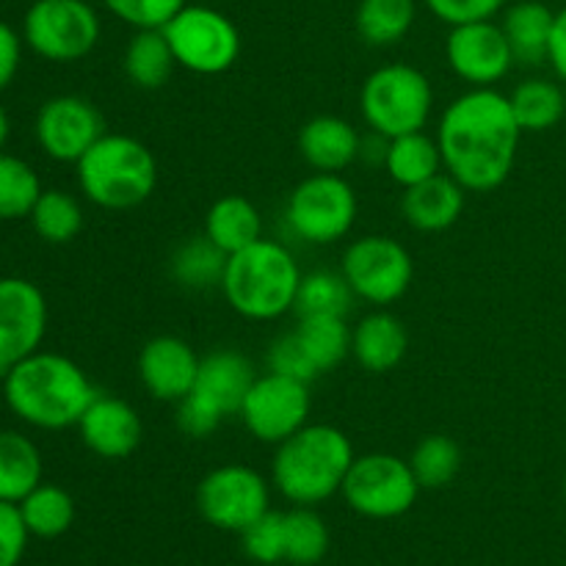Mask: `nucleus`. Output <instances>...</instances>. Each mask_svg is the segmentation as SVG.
<instances>
[{"label":"nucleus","mask_w":566,"mask_h":566,"mask_svg":"<svg viewBox=\"0 0 566 566\" xmlns=\"http://www.w3.org/2000/svg\"><path fill=\"white\" fill-rule=\"evenodd\" d=\"M520 130L506 94L490 88H470L459 94L440 116L437 144L442 169L473 193H486L509 180L517 160Z\"/></svg>","instance_id":"1"},{"label":"nucleus","mask_w":566,"mask_h":566,"mask_svg":"<svg viewBox=\"0 0 566 566\" xmlns=\"http://www.w3.org/2000/svg\"><path fill=\"white\" fill-rule=\"evenodd\" d=\"M92 379L70 357L42 352L17 363L3 374V398L22 423L42 431L72 429L94 401Z\"/></svg>","instance_id":"2"},{"label":"nucleus","mask_w":566,"mask_h":566,"mask_svg":"<svg viewBox=\"0 0 566 566\" xmlns=\"http://www.w3.org/2000/svg\"><path fill=\"white\" fill-rule=\"evenodd\" d=\"M354 453L346 431L329 423H307L276 446L271 481L293 506H318L340 495Z\"/></svg>","instance_id":"3"},{"label":"nucleus","mask_w":566,"mask_h":566,"mask_svg":"<svg viewBox=\"0 0 566 566\" xmlns=\"http://www.w3.org/2000/svg\"><path fill=\"white\" fill-rule=\"evenodd\" d=\"M302 276L291 249L260 238L252 247L230 254L221 293L241 318L276 321L296 307Z\"/></svg>","instance_id":"4"},{"label":"nucleus","mask_w":566,"mask_h":566,"mask_svg":"<svg viewBox=\"0 0 566 566\" xmlns=\"http://www.w3.org/2000/svg\"><path fill=\"white\" fill-rule=\"evenodd\" d=\"M77 186L103 210H130L147 202L158 188V160L153 149L125 133H105L75 164Z\"/></svg>","instance_id":"5"},{"label":"nucleus","mask_w":566,"mask_h":566,"mask_svg":"<svg viewBox=\"0 0 566 566\" xmlns=\"http://www.w3.org/2000/svg\"><path fill=\"white\" fill-rule=\"evenodd\" d=\"M254 365L247 354L216 348L199 359L197 381L191 392L177 403V426L186 437L205 440L227 418L241 412L247 392L252 390Z\"/></svg>","instance_id":"6"},{"label":"nucleus","mask_w":566,"mask_h":566,"mask_svg":"<svg viewBox=\"0 0 566 566\" xmlns=\"http://www.w3.org/2000/svg\"><path fill=\"white\" fill-rule=\"evenodd\" d=\"M359 111L370 133L385 138L423 130L434 111V88L418 66L385 64L365 77Z\"/></svg>","instance_id":"7"},{"label":"nucleus","mask_w":566,"mask_h":566,"mask_svg":"<svg viewBox=\"0 0 566 566\" xmlns=\"http://www.w3.org/2000/svg\"><path fill=\"white\" fill-rule=\"evenodd\" d=\"M357 193L343 175L315 171L291 191L285 205L287 230L304 243L329 247L343 241L357 221Z\"/></svg>","instance_id":"8"},{"label":"nucleus","mask_w":566,"mask_h":566,"mask_svg":"<svg viewBox=\"0 0 566 566\" xmlns=\"http://www.w3.org/2000/svg\"><path fill=\"white\" fill-rule=\"evenodd\" d=\"M177 66L197 75H221L241 59L243 39L235 22L213 6H182L164 25Z\"/></svg>","instance_id":"9"},{"label":"nucleus","mask_w":566,"mask_h":566,"mask_svg":"<svg viewBox=\"0 0 566 566\" xmlns=\"http://www.w3.org/2000/svg\"><path fill=\"white\" fill-rule=\"evenodd\" d=\"M99 33V14L86 0H33L22 17V42L53 64L86 59Z\"/></svg>","instance_id":"10"},{"label":"nucleus","mask_w":566,"mask_h":566,"mask_svg":"<svg viewBox=\"0 0 566 566\" xmlns=\"http://www.w3.org/2000/svg\"><path fill=\"white\" fill-rule=\"evenodd\" d=\"M340 495L359 517L396 520L418 503L420 484L409 459L396 453H365L354 459Z\"/></svg>","instance_id":"11"},{"label":"nucleus","mask_w":566,"mask_h":566,"mask_svg":"<svg viewBox=\"0 0 566 566\" xmlns=\"http://www.w3.org/2000/svg\"><path fill=\"white\" fill-rule=\"evenodd\" d=\"M340 271L354 296L374 307L396 304L415 280L412 254L390 235H363L348 243Z\"/></svg>","instance_id":"12"},{"label":"nucleus","mask_w":566,"mask_h":566,"mask_svg":"<svg viewBox=\"0 0 566 566\" xmlns=\"http://www.w3.org/2000/svg\"><path fill=\"white\" fill-rule=\"evenodd\" d=\"M197 509L213 528L241 534L271 512L269 481L249 464H221L199 481Z\"/></svg>","instance_id":"13"},{"label":"nucleus","mask_w":566,"mask_h":566,"mask_svg":"<svg viewBox=\"0 0 566 566\" xmlns=\"http://www.w3.org/2000/svg\"><path fill=\"white\" fill-rule=\"evenodd\" d=\"M310 409L313 398L307 381L269 370L254 379L238 415L254 440L280 446L310 423Z\"/></svg>","instance_id":"14"},{"label":"nucleus","mask_w":566,"mask_h":566,"mask_svg":"<svg viewBox=\"0 0 566 566\" xmlns=\"http://www.w3.org/2000/svg\"><path fill=\"white\" fill-rule=\"evenodd\" d=\"M36 144L59 164H77L105 136V119L97 105L77 94H59L39 108Z\"/></svg>","instance_id":"15"},{"label":"nucleus","mask_w":566,"mask_h":566,"mask_svg":"<svg viewBox=\"0 0 566 566\" xmlns=\"http://www.w3.org/2000/svg\"><path fill=\"white\" fill-rule=\"evenodd\" d=\"M48 332V298L22 276H0V376L39 352Z\"/></svg>","instance_id":"16"},{"label":"nucleus","mask_w":566,"mask_h":566,"mask_svg":"<svg viewBox=\"0 0 566 566\" xmlns=\"http://www.w3.org/2000/svg\"><path fill=\"white\" fill-rule=\"evenodd\" d=\"M446 59L453 75L473 88H490L512 72L514 55L501 22L475 20L453 25L446 39Z\"/></svg>","instance_id":"17"},{"label":"nucleus","mask_w":566,"mask_h":566,"mask_svg":"<svg viewBox=\"0 0 566 566\" xmlns=\"http://www.w3.org/2000/svg\"><path fill=\"white\" fill-rule=\"evenodd\" d=\"M199 354L175 335H158L138 354V381L155 401L180 403L191 392L199 370Z\"/></svg>","instance_id":"18"},{"label":"nucleus","mask_w":566,"mask_h":566,"mask_svg":"<svg viewBox=\"0 0 566 566\" xmlns=\"http://www.w3.org/2000/svg\"><path fill=\"white\" fill-rule=\"evenodd\" d=\"M75 429L81 431L83 446L94 457L108 462H119L136 453L144 437L142 415L136 412V407H130L125 398L103 396V392L94 396Z\"/></svg>","instance_id":"19"},{"label":"nucleus","mask_w":566,"mask_h":566,"mask_svg":"<svg viewBox=\"0 0 566 566\" xmlns=\"http://www.w3.org/2000/svg\"><path fill=\"white\" fill-rule=\"evenodd\" d=\"M359 149H363V136L343 116H315V119L304 122V127L298 130V155L315 171L340 175L348 166L357 164Z\"/></svg>","instance_id":"20"},{"label":"nucleus","mask_w":566,"mask_h":566,"mask_svg":"<svg viewBox=\"0 0 566 566\" xmlns=\"http://www.w3.org/2000/svg\"><path fill=\"white\" fill-rule=\"evenodd\" d=\"M468 191L448 171L429 177L412 188H403L401 213L418 232H446L462 219Z\"/></svg>","instance_id":"21"},{"label":"nucleus","mask_w":566,"mask_h":566,"mask_svg":"<svg viewBox=\"0 0 566 566\" xmlns=\"http://www.w3.org/2000/svg\"><path fill=\"white\" fill-rule=\"evenodd\" d=\"M407 352V326L387 310H374L352 329V357L368 374H387V370L398 368Z\"/></svg>","instance_id":"22"},{"label":"nucleus","mask_w":566,"mask_h":566,"mask_svg":"<svg viewBox=\"0 0 566 566\" xmlns=\"http://www.w3.org/2000/svg\"><path fill=\"white\" fill-rule=\"evenodd\" d=\"M553 25H556V11L542 0H520L509 6L501 28L512 48L514 64H545L551 59Z\"/></svg>","instance_id":"23"},{"label":"nucleus","mask_w":566,"mask_h":566,"mask_svg":"<svg viewBox=\"0 0 566 566\" xmlns=\"http://www.w3.org/2000/svg\"><path fill=\"white\" fill-rule=\"evenodd\" d=\"M205 235L224 254H235L263 238V216L241 193H227L210 205L205 216Z\"/></svg>","instance_id":"24"},{"label":"nucleus","mask_w":566,"mask_h":566,"mask_svg":"<svg viewBox=\"0 0 566 566\" xmlns=\"http://www.w3.org/2000/svg\"><path fill=\"white\" fill-rule=\"evenodd\" d=\"M291 335L313 368L315 379L335 370L352 354V326L346 324V318L310 315V318H298Z\"/></svg>","instance_id":"25"},{"label":"nucleus","mask_w":566,"mask_h":566,"mask_svg":"<svg viewBox=\"0 0 566 566\" xmlns=\"http://www.w3.org/2000/svg\"><path fill=\"white\" fill-rule=\"evenodd\" d=\"M122 66L138 88H147V92L164 88L177 70V59L164 28H144L133 33L122 55Z\"/></svg>","instance_id":"26"},{"label":"nucleus","mask_w":566,"mask_h":566,"mask_svg":"<svg viewBox=\"0 0 566 566\" xmlns=\"http://www.w3.org/2000/svg\"><path fill=\"white\" fill-rule=\"evenodd\" d=\"M44 462L36 442L20 431H0V501L20 503L42 484Z\"/></svg>","instance_id":"27"},{"label":"nucleus","mask_w":566,"mask_h":566,"mask_svg":"<svg viewBox=\"0 0 566 566\" xmlns=\"http://www.w3.org/2000/svg\"><path fill=\"white\" fill-rule=\"evenodd\" d=\"M385 171L390 175L392 182L401 188H412L418 182L429 180V177L440 175L442 155L437 138H431L426 130L403 133V136L387 138L385 153Z\"/></svg>","instance_id":"28"},{"label":"nucleus","mask_w":566,"mask_h":566,"mask_svg":"<svg viewBox=\"0 0 566 566\" xmlns=\"http://www.w3.org/2000/svg\"><path fill=\"white\" fill-rule=\"evenodd\" d=\"M227 260H230V254L221 252L202 232V235L188 238L186 243L175 249L169 263L171 280L180 287H186V291H216L224 282Z\"/></svg>","instance_id":"29"},{"label":"nucleus","mask_w":566,"mask_h":566,"mask_svg":"<svg viewBox=\"0 0 566 566\" xmlns=\"http://www.w3.org/2000/svg\"><path fill=\"white\" fill-rule=\"evenodd\" d=\"M17 506H20L28 534L36 536V539H59L75 523V501L59 484H44L42 481Z\"/></svg>","instance_id":"30"},{"label":"nucleus","mask_w":566,"mask_h":566,"mask_svg":"<svg viewBox=\"0 0 566 566\" xmlns=\"http://www.w3.org/2000/svg\"><path fill=\"white\" fill-rule=\"evenodd\" d=\"M512 114L523 133H545L564 119L566 97L562 86L547 77H528L512 94Z\"/></svg>","instance_id":"31"},{"label":"nucleus","mask_w":566,"mask_h":566,"mask_svg":"<svg viewBox=\"0 0 566 566\" xmlns=\"http://www.w3.org/2000/svg\"><path fill=\"white\" fill-rule=\"evenodd\" d=\"M415 17V0H359L357 33L370 48H392L412 31Z\"/></svg>","instance_id":"32"},{"label":"nucleus","mask_w":566,"mask_h":566,"mask_svg":"<svg viewBox=\"0 0 566 566\" xmlns=\"http://www.w3.org/2000/svg\"><path fill=\"white\" fill-rule=\"evenodd\" d=\"M28 219H31L33 232L44 243H53V247L75 241L81 235L83 224H86L81 202L72 193L61 191V188H48V191L39 193Z\"/></svg>","instance_id":"33"},{"label":"nucleus","mask_w":566,"mask_h":566,"mask_svg":"<svg viewBox=\"0 0 566 566\" xmlns=\"http://www.w3.org/2000/svg\"><path fill=\"white\" fill-rule=\"evenodd\" d=\"M285 528V562L293 566H315L329 553V525L315 506H293L282 514Z\"/></svg>","instance_id":"34"},{"label":"nucleus","mask_w":566,"mask_h":566,"mask_svg":"<svg viewBox=\"0 0 566 566\" xmlns=\"http://www.w3.org/2000/svg\"><path fill=\"white\" fill-rule=\"evenodd\" d=\"M354 291L346 282L343 271H310L302 276V285L296 293V315H332V318H346L352 310Z\"/></svg>","instance_id":"35"},{"label":"nucleus","mask_w":566,"mask_h":566,"mask_svg":"<svg viewBox=\"0 0 566 566\" xmlns=\"http://www.w3.org/2000/svg\"><path fill=\"white\" fill-rule=\"evenodd\" d=\"M409 468H412L420 490H442L462 470V448L453 437L429 434L415 446Z\"/></svg>","instance_id":"36"},{"label":"nucleus","mask_w":566,"mask_h":566,"mask_svg":"<svg viewBox=\"0 0 566 566\" xmlns=\"http://www.w3.org/2000/svg\"><path fill=\"white\" fill-rule=\"evenodd\" d=\"M42 191L33 166L0 149V221L28 219Z\"/></svg>","instance_id":"37"},{"label":"nucleus","mask_w":566,"mask_h":566,"mask_svg":"<svg viewBox=\"0 0 566 566\" xmlns=\"http://www.w3.org/2000/svg\"><path fill=\"white\" fill-rule=\"evenodd\" d=\"M241 545L252 562L280 564L285 562V528L280 512H265L252 525L241 531Z\"/></svg>","instance_id":"38"},{"label":"nucleus","mask_w":566,"mask_h":566,"mask_svg":"<svg viewBox=\"0 0 566 566\" xmlns=\"http://www.w3.org/2000/svg\"><path fill=\"white\" fill-rule=\"evenodd\" d=\"M105 9L125 25L144 31V28H164L186 0H103Z\"/></svg>","instance_id":"39"},{"label":"nucleus","mask_w":566,"mask_h":566,"mask_svg":"<svg viewBox=\"0 0 566 566\" xmlns=\"http://www.w3.org/2000/svg\"><path fill=\"white\" fill-rule=\"evenodd\" d=\"M423 3L437 20L453 28L462 22L492 20L506 6V0H423Z\"/></svg>","instance_id":"40"},{"label":"nucleus","mask_w":566,"mask_h":566,"mask_svg":"<svg viewBox=\"0 0 566 566\" xmlns=\"http://www.w3.org/2000/svg\"><path fill=\"white\" fill-rule=\"evenodd\" d=\"M31 534L17 503L0 501V566H20Z\"/></svg>","instance_id":"41"},{"label":"nucleus","mask_w":566,"mask_h":566,"mask_svg":"<svg viewBox=\"0 0 566 566\" xmlns=\"http://www.w3.org/2000/svg\"><path fill=\"white\" fill-rule=\"evenodd\" d=\"M269 370H274V374L293 376V379H302V381H307V385L315 379L313 368H310V363L304 359L302 348L296 346V340H293L291 332H285V335H280L274 343H271Z\"/></svg>","instance_id":"42"},{"label":"nucleus","mask_w":566,"mask_h":566,"mask_svg":"<svg viewBox=\"0 0 566 566\" xmlns=\"http://www.w3.org/2000/svg\"><path fill=\"white\" fill-rule=\"evenodd\" d=\"M22 33H17L9 22L0 20V92L14 83L22 64Z\"/></svg>","instance_id":"43"},{"label":"nucleus","mask_w":566,"mask_h":566,"mask_svg":"<svg viewBox=\"0 0 566 566\" xmlns=\"http://www.w3.org/2000/svg\"><path fill=\"white\" fill-rule=\"evenodd\" d=\"M551 66L558 77L566 83V6L562 11H556V25H553V39H551Z\"/></svg>","instance_id":"44"},{"label":"nucleus","mask_w":566,"mask_h":566,"mask_svg":"<svg viewBox=\"0 0 566 566\" xmlns=\"http://www.w3.org/2000/svg\"><path fill=\"white\" fill-rule=\"evenodd\" d=\"M9 133H11V119L9 114H6L3 103H0V149H3L6 142H9Z\"/></svg>","instance_id":"45"},{"label":"nucleus","mask_w":566,"mask_h":566,"mask_svg":"<svg viewBox=\"0 0 566 566\" xmlns=\"http://www.w3.org/2000/svg\"><path fill=\"white\" fill-rule=\"evenodd\" d=\"M564 503H566V475H564Z\"/></svg>","instance_id":"46"}]
</instances>
